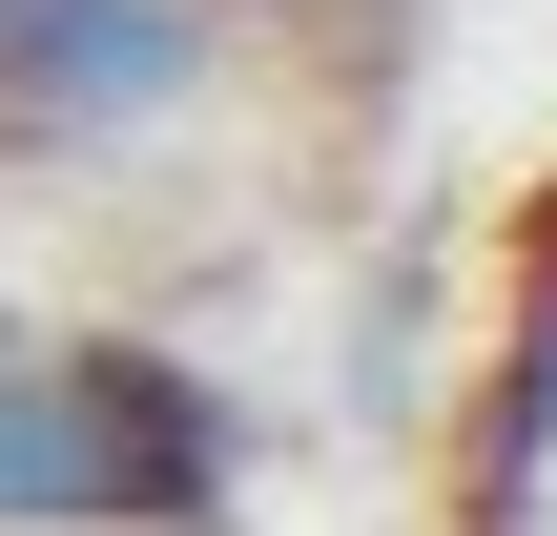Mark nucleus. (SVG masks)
Instances as JSON below:
<instances>
[{"label": "nucleus", "mask_w": 557, "mask_h": 536, "mask_svg": "<svg viewBox=\"0 0 557 536\" xmlns=\"http://www.w3.org/2000/svg\"><path fill=\"white\" fill-rule=\"evenodd\" d=\"M248 392L165 331H21L0 351V536H227Z\"/></svg>", "instance_id": "1"}, {"label": "nucleus", "mask_w": 557, "mask_h": 536, "mask_svg": "<svg viewBox=\"0 0 557 536\" xmlns=\"http://www.w3.org/2000/svg\"><path fill=\"white\" fill-rule=\"evenodd\" d=\"M227 83V0H0V165H124Z\"/></svg>", "instance_id": "2"}]
</instances>
